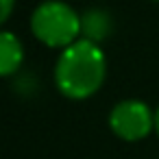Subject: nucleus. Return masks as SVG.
I'll return each instance as SVG.
<instances>
[{
	"instance_id": "obj_2",
	"label": "nucleus",
	"mask_w": 159,
	"mask_h": 159,
	"mask_svg": "<svg viewBox=\"0 0 159 159\" xmlns=\"http://www.w3.org/2000/svg\"><path fill=\"white\" fill-rule=\"evenodd\" d=\"M33 35L50 48H68L81 35V16L59 0L42 2L31 18Z\"/></svg>"
},
{
	"instance_id": "obj_7",
	"label": "nucleus",
	"mask_w": 159,
	"mask_h": 159,
	"mask_svg": "<svg viewBox=\"0 0 159 159\" xmlns=\"http://www.w3.org/2000/svg\"><path fill=\"white\" fill-rule=\"evenodd\" d=\"M155 131H157V135H159V109H157V113H155Z\"/></svg>"
},
{
	"instance_id": "obj_3",
	"label": "nucleus",
	"mask_w": 159,
	"mask_h": 159,
	"mask_svg": "<svg viewBox=\"0 0 159 159\" xmlns=\"http://www.w3.org/2000/svg\"><path fill=\"white\" fill-rule=\"evenodd\" d=\"M109 126L118 137L126 142H137L152 131L155 113L142 100H122L111 109Z\"/></svg>"
},
{
	"instance_id": "obj_1",
	"label": "nucleus",
	"mask_w": 159,
	"mask_h": 159,
	"mask_svg": "<svg viewBox=\"0 0 159 159\" xmlns=\"http://www.w3.org/2000/svg\"><path fill=\"white\" fill-rule=\"evenodd\" d=\"M105 72L107 61L100 46L81 37L61 50L55 68V83L63 96L83 100L100 89Z\"/></svg>"
},
{
	"instance_id": "obj_4",
	"label": "nucleus",
	"mask_w": 159,
	"mask_h": 159,
	"mask_svg": "<svg viewBox=\"0 0 159 159\" xmlns=\"http://www.w3.org/2000/svg\"><path fill=\"white\" fill-rule=\"evenodd\" d=\"M113 31V20L109 16V11L105 9H87L81 16V35L87 42H102L111 35Z\"/></svg>"
},
{
	"instance_id": "obj_6",
	"label": "nucleus",
	"mask_w": 159,
	"mask_h": 159,
	"mask_svg": "<svg viewBox=\"0 0 159 159\" xmlns=\"http://www.w3.org/2000/svg\"><path fill=\"white\" fill-rule=\"evenodd\" d=\"M13 5H16V0H0V24L7 22V18L13 11Z\"/></svg>"
},
{
	"instance_id": "obj_5",
	"label": "nucleus",
	"mask_w": 159,
	"mask_h": 159,
	"mask_svg": "<svg viewBox=\"0 0 159 159\" xmlns=\"http://www.w3.org/2000/svg\"><path fill=\"white\" fill-rule=\"evenodd\" d=\"M22 61H24V50L20 39L9 31H0V76L16 74Z\"/></svg>"
}]
</instances>
